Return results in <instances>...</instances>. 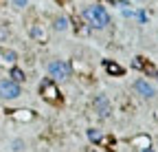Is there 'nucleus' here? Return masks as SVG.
I'll return each instance as SVG.
<instances>
[{
    "instance_id": "nucleus-1",
    "label": "nucleus",
    "mask_w": 158,
    "mask_h": 152,
    "mask_svg": "<svg viewBox=\"0 0 158 152\" xmlns=\"http://www.w3.org/2000/svg\"><path fill=\"white\" fill-rule=\"evenodd\" d=\"M81 15H84V20H86L92 29H106V27L112 22L110 13H108L106 7H101V5H88V7H84Z\"/></svg>"
},
{
    "instance_id": "nucleus-2",
    "label": "nucleus",
    "mask_w": 158,
    "mask_h": 152,
    "mask_svg": "<svg viewBox=\"0 0 158 152\" xmlns=\"http://www.w3.org/2000/svg\"><path fill=\"white\" fill-rule=\"evenodd\" d=\"M46 71H48V77H51L53 82H59V84L68 82V80H70V75H73V71H70V64H68L66 60H59V58H53V60H48V64H46Z\"/></svg>"
},
{
    "instance_id": "nucleus-3",
    "label": "nucleus",
    "mask_w": 158,
    "mask_h": 152,
    "mask_svg": "<svg viewBox=\"0 0 158 152\" xmlns=\"http://www.w3.org/2000/svg\"><path fill=\"white\" fill-rule=\"evenodd\" d=\"M20 95H22V84H18L9 77L0 80V99L2 102H15Z\"/></svg>"
},
{
    "instance_id": "nucleus-4",
    "label": "nucleus",
    "mask_w": 158,
    "mask_h": 152,
    "mask_svg": "<svg viewBox=\"0 0 158 152\" xmlns=\"http://www.w3.org/2000/svg\"><path fill=\"white\" fill-rule=\"evenodd\" d=\"M132 88H134V93L138 95L141 99H156V95H158V88L147 80V77H138V80H134V84H132Z\"/></svg>"
},
{
    "instance_id": "nucleus-5",
    "label": "nucleus",
    "mask_w": 158,
    "mask_h": 152,
    "mask_svg": "<svg viewBox=\"0 0 158 152\" xmlns=\"http://www.w3.org/2000/svg\"><path fill=\"white\" fill-rule=\"evenodd\" d=\"M92 106H94V112L101 119H108L110 115H112V102H110V97L106 93H99V95H94V99H92Z\"/></svg>"
},
{
    "instance_id": "nucleus-6",
    "label": "nucleus",
    "mask_w": 158,
    "mask_h": 152,
    "mask_svg": "<svg viewBox=\"0 0 158 152\" xmlns=\"http://www.w3.org/2000/svg\"><path fill=\"white\" fill-rule=\"evenodd\" d=\"M0 62L2 64H11V66H15V62H18V53L13 51V49H0Z\"/></svg>"
},
{
    "instance_id": "nucleus-7",
    "label": "nucleus",
    "mask_w": 158,
    "mask_h": 152,
    "mask_svg": "<svg viewBox=\"0 0 158 152\" xmlns=\"http://www.w3.org/2000/svg\"><path fill=\"white\" fill-rule=\"evenodd\" d=\"M68 29H70V22H68V18H66V15H57L55 20H53V31L64 33V31H68Z\"/></svg>"
},
{
    "instance_id": "nucleus-8",
    "label": "nucleus",
    "mask_w": 158,
    "mask_h": 152,
    "mask_svg": "<svg viewBox=\"0 0 158 152\" xmlns=\"http://www.w3.org/2000/svg\"><path fill=\"white\" fill-rule=\"evenodd\" d=\"M9 80H13V82H18V84H24V82H27V75H24V71H22V68H18V66H11Z\"/></svg>"
},
{
    "instance_id": "nucleus-9",
    "label": "nucleus",
    "mask_w": 158,
    "mask_h": 152,
    "mask_svg": "<svg viewBox=\"0 0 158 152\" xmlns=\"http://www.w3.org/2000/svg\"><path fill=\"white\" fill-rule=\"evenodd\" d=\"M31 37H33V40H37V42H44L46 33H44V29L40 27V24H31Z\"/></svg>"
},
{
    "instance_id": "nucleus-10",
    "label": "nucleus",
    "mask_w": 158,
    "mask_h": 152,
    "mask_svg": "<svg viewBox=\"0 0 158 152\" xmlns=\"http://www.w3.org/2000/svg\"><path fill=\"white\" fill-rule=\"evenodd\" d=\"M9 37H11V29H9V24L0 22V42H7Z\"/></svg>"
},
{
    "instance_id": "nucleus-11",
    "label": "nucleus",
    "mask_w": 158,
    "mask_h": 152,
    "mask_svg": "<svg viewBox=\"0 0 158 152\" xmlns=\"http://www.w3.org/2000/svg\"><path fill=\"white\" fill-rule=\"evenodd\" d=\"M86 135H88L90 141H101V130H99V128H88Z\"/></svg>"
},
{
    "instance_id": "nucleus-12",
    "label": "nucleus",
    "mask_w": 158,
    "mask_h": 152,
    "mask_svg": "<svg viewBox=\"0 0 158 152\" xmlns=\"http://www.w3.org/2000/svg\"><path fill=\"white\" fill-rule=\"evenodd\" d=\"M11 150H13V152H22V150H24V141H22V139H13V141H11Z\"/></svg>"
},
{
    "instance_id": "nucleus-13",
    "label": "nucleus",
    "mask_w": 158,
    "mask_h": 152,
    "mask_svg": "<svg viewBox=\"0 0 158 152\" xmlns=\"http://www.w3.org/2000/svg\"><path fill=\"white\" fill-rule=\"evenodd\" d=\"M11 5H13L15 9H27V7H29V0H11Z\"/></svg>"
},
{
    "instance_id": "nucleus-14",
    "label": "nucleus",
    "mask_w": 158,
    "mask_h": 152,
    "mask_svg": "<svg viewBox=\"0 0 158 152\" xmlns=\"http://www.w3.org/2000/svg\"><path fill=\"white\" fill-rule=\"evenodd\" d=\"M136 20L141 22V24H145V22H147V15H145V11H143V9H138V11H136Z\"/></svg>"
},
{
    "instance_id": "nucleus-15",
    "label": "nucleus",
    "mask_w": 158,
    "mask_h": 152,
    "mask_svg": "<svg viewBox=\"0 0 158 152\" xmlns=\"http://www.w3.org/2000/svg\"><path fill=\"white\" fill-rule=\"evenodd\" d=\"M143 152H156L154 148H143Z\"/></svg>"
},
{
    "instance_id": "nucleus-16",
    "label": "nucleus",
    "mask_w": 158,
    "mask_h": 152,
    "mask_svg": "<svg viewBox=\"0 0 158 152\" xmlns=\"http://www.w3.org/2000/svg\"><path fill=\"white\" fill-rule=\"evenodd\" d=\"M156 82H158V71H156Z\"/></svg>"
},
{
    "instance_id": "nucleus-17",
    "label": "nucleus",
    "mask_w": 158,
    "mask_h": 152,
    "mask_svg": "<svg viewBox=\"0 0 158 152\" xmlns=\"http://www.w3.org/2000/svg\"><path fill=\"white\" fill-rule=\"evenodd\" d=\"M138 2H147V0H138Z\"/></svg>"
}]
</instances>
